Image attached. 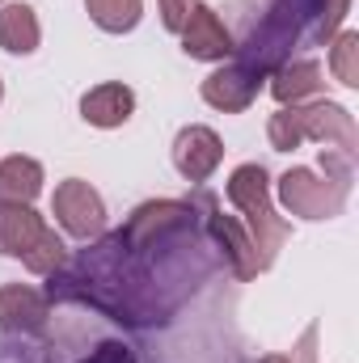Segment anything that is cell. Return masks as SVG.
<instances>
[{"mask_svg": "<svg viewBox=\"0 0 359 363\" xmlns=\"http://www.w3.org/2000/svg\"><path fill=\"white\" fill-rule=\"evenodd\" d=\"M321 4L326 0H270L267 17L254 26V34L237 47L241 51V68L254 72L258 81H267L279 64H287V51L304 38V30L313 34L321 21Z\"/></svg>", "mask_w": 359, "mask_h": 363, "instance_id": "obj_1", "label": "cell"}, {"mask_svg": "<svg viewBox=\"0 0 359 363\" xmlns=\"http://www.w3.org/2000/svg\"><path fill=\"white\" fill-rule=\"evenodd\" d=\"M270 144L279 152H292L300 148L304 140H334L338 152L355 157V118L334 106V101H309V106H283L279 114H270V127H267Z\"/></svg>", "mask_w": 359, "mask_h": 363, "instance_id": "obj_2", "label": "cell"}, {"mask_svg": "<svg viewBox=\"0 0 359 363\" xmlns=\"http://www.w3.org/2000/svg\"><path fill=\"white\" fill-rule=\"evenodd\" d=\"M228 199L241 207L245 224H250V241H254V258H258V271H267L275 262V254L283 250L287 241V224L275 216L270 207V190H267V169L263 165H241L233 169L228 178Z\"/></svg>", "mask_w": 359, "mask_h": 363, "instance_id": "obj_3", "label": "cell"}, {"mask_svg": "<svg viewBox=\"0 0 359 363\" xmlns=\"http://www.w3.org/2000/svg\"><path fill=\"white\" fill-rule=\"evenodd\" d=\"M0 254L21 258L34 274H55L64 267V241L38 211H30V203H0Z\"/></svg>", "mask_w": 359, "mask_h": 363, "instance_id": "obj_4", "label": "cell"}, {"mask_svg": "<svg viewBox=\"0 0 359 363\" xmlns=\"http://www.w3.org/2000/svg\"><path fill=\"white\" fill-rule=\"evenodd\" d=\"M347 190H351V178L343 174H326L317 178L313 169H287L279 178V199L292 216H304V220H334L343 216L347 207Z\"/></svg>", "mask_w": 359, "mask_h": 363, "instance_id": "obj_5", "label": "cell"}, {"mask_svg": "<svg viewBox=\"0 0 359 363\" xmlns=\"http://www.w3.org/2000/svg\"><path fill=\"white\" fill-rule=\"evenodd\" d=\"M55 220H60L72 237H81V241L101 237V228H106L101 194L93 190L89 182H81V178L60 182V186H55Z\"/></svg>", "mask_w": 359, "mask_h": 363, "instance_id": "obj_6", "label": "cell"}, {"mask_svg": "<svg viewBox=\"0 0 359 363\" xmlns=\"http://www.w3.org/2000/svg\"><path fill=\"white\" fill-rule=\"evenodd\" d=\"M182 51L190 55V60H228L233 51H237V43H233V34L224 30V21L207 9V4H190V13H186V21H182Z\"/></svg>", "mask_w": 359, "mask_h": 363, "instance_id": "obj_7", "label": "cell"}, {"mask_svg": "<svg viewBox=\"0 0 359 363\" xmlns=\"http://www.w3.org/2000/svg\"><path fill=\"white\" fill-rule=\"evenodd\" d=\"M224 157V144L211 127H186L174 140V165L186 182H207Z\"/></svg>", "mask_w": 359, "mask_h": 363, "instance_id": "obj_8", "label": "cell"}, {"mask_svg": "<svg viewBox=\"0 0 359 363\" xmlns=\"http://www.w3.org/2000/svg\"><path fill=\"white\" fill-rule=\"evenodd\" d=\"M258 89H263V81L254 72H245L241 64H228V68H220L203 81V101L224 110V114H237L258 97Z\"/></svg>", "mask_w": 359, "mask_h": 363, "instance_id": "obj_9", "label": "cell"}, {"mask_svg": "<svg viewBox=\"0 0 359 363\" xmlns=\"http://www.w3.org/2000/svg\"><path fill=\"white\" fill-rule=\"evenodd\" d=\"M207 228H211V237L224 245V254H228V262H233L237 279H254V274H258V258H254V241H250V233H245L233 216L216 211V203H207Z\"/></svg>", "mask_w": 359, "mask_h": 363, "instance_id": "obj_10", "label": "cell"}, {"mask_svg": "<svg viewBox=\"0 0 359 363\" xmlns=\"http://www.w3.org/2000/svg\"><path fill=\"white\" fill-rule=\"evenodd\" d=\"M321 85H326V77H321L317 60H287V64H279L270 72V93L283 106H300L304 97H313Z\"/></svg>", "mask_w": 359, "mask_h": 363, "instance_id": "obj_11", "label": "cell"}, {"mask_svg": "<svg viewBox=\"0 0 359 363\" xmlns=\"http://www.w3.org/2000/svg\"><path fill=\"white\" fill-rule=\"evenodd\" d=\"M131 110H136V93L127 85H118V81L97 85V89H89L81 97V114L93 127H123L131 118Z\"/></svg>", "mask_w": 359, "mask_h": 363, "instance_id": "obj_12", "label": "cell"}, {"mask_svg": "<svg viewBox=\"0 0 359 363\" xmlns=\"http://www.w3.org/2000/svg\"><path fill=\"white\" fill-rule=\"evenodd\" d=\"M47 321V296L21 283L0 287V325L4 330H43Z\"/></svg>", "mask_w": 359, "mask_h": 363, "instance_id": "obj_13", "label": "cell"}, {"mask_svg": "<svg viewBox=\"0 0 359 363\" xmlns=\"http://www.w3.org/2000/svg\"><path fill=\"white\" fill-rule=\"evenodd\" d=\"M43 190V165L30 157H4L0 161V203H34Z\"/></svg>", "mask_w": 359, "mask_h": 363, "instance_id": "obj_14", "label": "cell"}, {"mask_svg": "<svg viewBox=\"0 0 359 363\" xmlns=\"http://www.w3.org/2000/svg\"><path fill=\"white\" fill-rule=\"evenodd\" d=\"M38 17H34V9L30 4H9L4 13H0V47L4 51H13V55H30V51H38Z\"/></svg>", "mask_w": 359, "mask_h": 363, "instance_id": "obj_15", "label": "cell"}, {"mask_svg": "<svg viewBox=\"0 0 359 363\" xmlns=\"http://www.w3.org/2000/svg\"><path fill=\"white\" fill-rule=\"evenodd\" d=\"M89 4V17L106 30V34H123V30H136L140 13H144V0H85Z\"/></svg>", "mask_w": 359, "mask_h": 363, "instance_id": "obj_16", "label": "cell"}, {"mask_svg": "<svg viewBox=\"0 0 359 363\" xmlns=\"http://www.w3.org/2000/svg\"><path fill=\"white\" fill-rule=\"evenodd\" d=\"M330 68H334V77L343 81V85H359V34L355 30H347V34H338L334 38V51H330Z\"/></svg>", "mask_w": 359, "mask_h": 363, "instance_id": "obj_17", "label": "cell"}, {"mask_svg": "<svg viewBox=\"0 0 359 363\" xmlns=\"http://www.w3.org/2000/svg\"><path fill=\"white\" fill-rule=\"evenodd\" d=\"M347 4H351V0H326V4H321V21H317V30H313L317 43H330V38L338 34V26H343V17H347Z\"/></svg>", "mask_w": 359, "mask_h": 363, "instance_id": "obj_18", "label": "cell"}, {"mask_svg": "<svg viewBox=\"0 0 359 363\" xmlns=\"http://www.w3.org/2000/svg\"><path fill=\"white\" fill-rule=\"evenodd\" d=\"M263 363H317V325H309L292 351H283V355H270V359H263Z\"/></svg>", "mask_w": 359, "mask_h": 363, "instance_id": "obj_19", "label": "cell"}, {"mask_svg": "<svg viewBox=\"0 0 359 363\" xmlns=\"http://www.w3.org/2000/svg\"><path fill=\"white\" fill-rule=\"evenodd\" d=\"M81 363H136V355H131L123 342H101L89 359H81Z\"/></svg>", "mask_w": 359, "mask_h": 363, "instance_id": "obj_20", "label": "cell"}, {"mask_svg": "<svg viewBox=\"0 0 359 363\" xmlns=\"http://www.w3.org/2000/svg\"><path fill=\"white\" fill-rule=\"evenodd\" d=\"M190 4H194V0H161V21H165V30L178 34L182 21H186V13H190Z\"/></svg>", "mask_w": 359, "mask_h": 363, "instance_id": "obj_21", "label": "cell"}, {"mask_svg": "<svg viewBox=\"0 0 359 363\" xmlns=\"http://www.w3.org/2000/svg\"><path fill=\"white\" fill-rule=\"evenodd\" d=\"M0 97H4V85H0Z\"/></svg>", "mask_w": 359, "mask_h": 363, "instance_id": "obj_22", "label": "cell"}]
</instances>
